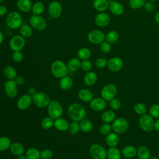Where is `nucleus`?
<instances>
[{
  "mask_svg": "<svg viewBox=\"0 0 159 159\" xmlns=\"http://www.w3.org/2000/svg\"><path fill=\"white\" fill-rule=\"evenodd\" d=\"M145 10L147 11V12H152L153 11L154 8H155V6H154V4H153V2H152V1H147L145 2L144 6H143Z\"/></svg>",
  "mask_w": 159,
  "mask_h": 159,
  "instance_id": "obj_53",
  "label": "nucleus"
},
{
  "mask_svg": "<svg viewBox=\"0 0 159 159\" xmlns=\"http://www.w3.org/2000/svg\"><path fill=\"white\" fill-rule=\"evenodd\" d=\"M73 84V81L72 78L68 75L60 79L59 87L62 90L67 91L70 89Z\"/></svg>",
  "mask_w": 159,
  "mask_h": 159,
  "instance_id": "obj_22",
  "label": "nucleus"
},
{
  "mask_svg": "<svg viewBox=\"0 0 159 159\" xmlns=\"http://www.w3.org/2000/svg\"><path fill=\"white\" fill-rule=\"evenodd\" d=\"M81 60L78 58H71L67 63V67L69 71L75 72L81 68Z\"/></svg>",
  "mask_w": 159,
  "mask_h": 159,
  "instance_id": "obj_29",
  "label": "nucleus"
},
{
  "mask_svg": "<svg viewBox=\"0 0 159 159\" xmlns=\"http://www.w3.org/2000/svg\"><path fill=\"white\" fill-rule=\"evenodd\" d=\"M149 159H159V158H157V157H152V158H150Z\"/></svg>",
  "mask_w": 159,
  "mask_h": 159,
  "instance_id": "obj_61",
  "label": "nucleus"
},
{
  "mask_svg": "<svg viewBox=\"0 0 159 159\" xmlns=\"http://www.w3.org/2000/svg\"><path fill=\"white\" fill-rule=\"evenodd\" d=\"M25 44V39L21 35H16L9 40V45L10 48L13 51H21Z\"/></svg>",
  "mask_w": 159,
  "mask_h": 159,
  "instance_id": "obj_11",
  "label": "nucleus"
},
{
  "mask_svg": "<svg viewBox=\"0 0 159 159\" xmlns=\"http://www.w3.org/2000/svg\"><path fill=\"white\" fill-rule=\"evenodd\" d=\"M116 114L114 111L111 110H107L104 111L101 116V119L103 122V123H112L116 117Z\"/></svg>",
  "mask_w": 159,
  "mask_h": 159,
  "instance_id": "obj_30",
  "label": "nucleus"
},
{
  "mask_svg": "<svg viewBox=\"0 0 159 159\" xmlns=\"http://www.w3.org/2000/svg\"><path fill=\"white\" fill-rule=\"evenodd\" d=\"M117 92V89L114 84H107L102 87L101 90V96L106 101H109L114 98Z\"/></svg>",
  "mask_w": 159,
  "mask_h": 159,
  "instance_id": "obj_9",
  "label": "nucleus"
},
{
  "mask_svg": "<svg viewBox=\"0 0 159 159\" xmlns=\"http://www.w3.org/2000/svg\"><path fill=\"white\" fill-rule=\"evenodd\" d=\"M134 111L137 114L142 116L143 114H146L147 107L143 104L141 102H138L134 105Z\"/></svg>",
  "mask_w": 159,
  "mask_h": 159,
  "instance_id": "obj_43",
  "label": "nucleus"
},
{
  "mask_svg": "<svg viewBox=\"0 0 159 159\" xmlns=\"http://www.w3.org/2000/svg\"><path fill=\"white\" fill-rule=\"evenodd\" d=\"M154 118L150 114H145L140 116L139 120V124L140 129L145 132H150L154 129Z\"/></svg>",
  "mask_w": 159,
  "mask_h": 159,
  "instance_id": "obj_5",
  "label": "nucleus"
},
{
  "mask_svg": "<svg viewBox=\"0 0 159 159\" xmlns=\"http://www.w3.org/2000/svg\"><path fill=\"white\" fill-rule=\"evenodd\" d=\"M19 29L20 35H21L24 38H29L31 37L33 34L32 27L27 24H22Z\"/></svg>",
  "mask_w": 159,
  "mask_h": 159,
  "instance_id": "obj_33",
  "label": "nucleus"
},
{
  "mask_svg": "<svg viewBox=\"0 0 159 159\" xmlns=\"http://www.w3.org/2000/svg\"><path fill=\"white\" fill-rule=\"evenodd\" d=\"M110 20V16L105 12L98 13L94 18V22L96 25L99 27H106L109 24Z\"/></svg>",
  "mask_w": 159,
  "mask_h": 159,
  "instance_id": "obj_17",
  "label": "nucleus"
},
{
  "mask_svg": "<svg viewBox=\"0 0 159 159\" xmlns=\"http://www.w3.org/2000/svg\"><path fill=\"white\" fill-rule=\"evenodd\" d=\"M27 159H40V151L37 148H30L25 152V155Z\"/></svg>",
  "mask_w": 159,
  "mask_h": 159,
  "instance_id": "obj_38",
  "label": "nucleus"
},
{
  "mask_svg": "<svg viewBox=\"0 0 159 159\" xmlns=\"http://www.w3.org/2000/svg\"><path fill=\"white\" fill-rule=\"evenodd\" d=\"M3 40H4V35L2 32V31L0 30V45L2 43Z\"/></svg>",
  "mask_w": 159,
  "mask_h": 159,
  "instance_id": "obj_59",
  "label": "nucleus"
},
{
  "mask_svg": "<svg viewBox=\"0 0 159 159\" xmlns=\"http://www.w3.org/2000/svg\"><path fill=\"white\" fill-rule=\"evenodd\" d=\"M81 68L83 71L85 72L90 71L92 68V64L91 61L88 60H82V61L81 62Z\"/></svg>",
  "mask_w": 159,
  "mask_h": 159,
  "instance_id": "obj_50",
  "label": "nucleus"
},
{
  "mask_svg": "<svg viewBox=\"0 0 159 159\" xmlns=\"http://www.w3.org/2000/svg\"><path fill=\"white\" fill-rule=\"evenodd\" d=\"M68 115L69 117L74 121L80 122L83 120L86 115V111L84 107L77 102L70 104L68 108Z\"/></svg>",
  "mask_w": 159,
  "mask_h": 159,
  "instance_id": "obj_1",
  "label": "nucleus"
},
{
  "mask_svg": "<svg viewBox=\"0 0 159 159\" xmlns=\"http://www.w3.org/2000/svg\"><path fill=\"white\" fill-rule=\"evenodd\" d=\"M69 125L70 123L68 122V121L66 119L62 118L61 117L54 120L53 126L56 129L59 131L65 132L68 130Z\"/></svg>",
  "mask_w": 159,
  "mask_h": 159,
  "instance_id": "obj_21",
  "label": "nucleus"
},
{
  "mask_svg": "<svg viewBox=\"0 0 159 159\" xmlns=\"http://www.w3.org/2000/svg\"><path fill=\"white\" fill-rule=\"evenodd\" d=\"M99 132L101 134L104 135H107L109 133H111L112 130V127L111 125L109 123H103L101 126L99 127Z\"/></svg>",
  "mask_w": 159,
  "mask_h": 159,
  "instance_id": "obj_45",
  "label": "nucleus"
},
{
  "mask_svg": "<svg viewBox=\"0 0 159 159\" xmlns=\"http://www.w3.org/2000/svg\"><path fill=\"white\" fill-rule=\"evenodd\" d=\"M12 60L17 63L20 62L23 59V53L21 51H14L12 55Z\"/></svg>",
  "mask_w": 159,
  "mask_h": 159,
  "instance_id": "obj_52",
  "label": "nucleus"
},
{
  "mask_svg": "<svg viewBox=\"0 0 159 159\" xmlns=\"http://www.w3.org/2000/svg\"><path fill=\"white\" fill-rule=\"evenodd\" d=\"M80 130L84 133H89L93 130V124L88 119H83L80 122Z\"/></svg>",
  "mask_w": 159,
  "mask_h": 159,
  "instance_id": "obj_36",
  "label": "nucleus"
},
{
  "mask_svg": "<svg viewBox=\"0 0 159 159\" xmlns=\"http://www.w3.org/2000/svg\"><path fill=\"white\" fill-rule=\"evenodd\" d=\"M9 150L12 154L17 157L23 155L25 152L24 147L22 144L17 142L11 143V145L9 147Z\"/></svg>",
  "mask_w": 159,
  "mask_h": 159,
  "instance_id": "obj_24",
  "label": "nucleus"
},
{
  "mask_svg": "<svg viewBox=\"0 0 159 159\" xmlns=\"http://www.w3.org/2000/svg\"><path fill=\"white\" fill-rule=\"evenodd\" d=\"M119 39V34L115 30H111L105 34V40L111 44L115 43Z\"/></svg>",
  "mask_w": 159,
  "mask_h": 159,
  "instance_id": "obj_32",
  "label": "nucleus"
},
{
  "mask_svg": "<svg viewBox=\"0 0 159 159\" xmlns=\"http://www.w3.org/2000/svg\"><path fill=\"white\" fill-rule=\"evenodd\" d=\"M45 11V5L40 1L35 2L32 4L31 11L34 15H41Z\"/></svg>",
  "mask_w": 159,
  "mask_h": 159,
  "instance_id": "obj_39",
  "label": "nucleus"
},
{
  "mask_svg": "<svg viewBox=\"0 0 159 159\" xmlns=\"http://www.w3.org/2000/svg\"><path fill=\"white\" fill-rule=\"evenodd\" d=\"M107 60L103 57H99L97 58L95 61V66L99 69L104 68L107 66Z\"/></svg>",
  "mask_w": 159,
  "mask_h": 159,
  "instance_id": "obj_49",
  "label": "nucleus"
},
{
  "mask_svg": "<svg viewBox=\"0 0 159 159\" xmlns=\"http://www.w3.org/2000/svg\"><path fill=\"white\" fill-rule=\"evenodd\" d=\"M79 99L84 102H89L93 98L94 94L93 92L87 88L81 89L78 93Z\"/></svg>",
  "mask_w": 159,
  "mask_h": 159,
  "instance_id": "obj_20",
  "label": "nucleus"
},
{
  "mask_svg": "<svg viewBox=\"0 0 159 159\" xmlns=\"http://www.w3.org/2000/svg\"><path fill=\"white\" fill-rule=\"evenodd\" d=\"M6 24L12 29H17L22 24V17L17 11H12L6 17Z\"/></svg>",
  "mask_w": 159,
  "mask_h": 159,
  "instance_id": "obj_4",
  "label": "nucleus"
},
{
  "mask_svg": "<svg viewBox=\"0 0 159 159\" xmlns=\"http://www.w3.org/2000/svg\"><path fill=\"white\" fill-rule=\"evenodd\" d=\"M107 1H109V2H111V1H113L114 0H107Z\"/></svg>",
  "mask_w": 159,
  "mask_h": 159,
  "instance_id": "obj_63",
  "label": "nucleus"
},
{
  "mask_svg": "<svg viewBox=\"0 0 159 159\" xmlns=\"http://www.w3.org/2000/svg\"><path fill=\"white\" fill-rule=\"evenodd\" d=\"M121 152L116 147H111L107 150V159H120Z\"/></svg>",
  "mask_w": 159,
  "mask_h": 159,
  "instance_id": "obj_31",
  "label": "nucleus"
},
{
  "mask_svg": "<svg viewBox=\"0 0 159 159\" xmlns=\"http://www.w3.org/2000/svg\"><path fill=\"white\" fill-rule=\"evenodd\" d=\"M89 107L94 111L100 112L106 108V102L102 98H93L89 102Z\"/></svg>",
  "mask_w": 159,
  "mask_h": 159,
  "instance_id": "obj_18",
  "label": "nucleus"
},
{
  "mask_svg": "<svg viewBox=\"0 0 159 159\" xmlns=\"http://www.w3.org/2000/svg\"><path fill=\"white\" fill-rule=\"evenodd\" d=\"M7 12V8L6 6L0 4V16H5Z\"/></svg>",
  "mask_w": 159,
  "mask_h": 159,
  "instance_id": "obj_55",
  "label": "nucleus"
},
{
  "mask_svg": "<svg viewBox=\"0 0 159 159\" xmlns=\"http://www.w3.org/2000/svg\"><path fill=\"white\" fill-rule=\"evenodd\" d=\"M32 103L37 107L43 109L47 107L51 100L49 96L45 92L37 91L32 96Z\"/></svg>",
  "mask_w": 159,
  "mask_h": 159,
  "instance_id": "obj_3",
  "label": "nucleus"
},
{
  "mask_svg": "<svg viewBox=\"0 0 159 159\" xmlns=\"http://www.w3.org/2000/svg\"><path fill=\"white\" fill-rule=\"evenodd\" d=\"M17 7L20 11L27 12L31 11L32 3L30 0H17Z\"/></svg>",
  "mask_w": 159,
  "mask_h": 159,
  "instance_id": "obj_28",
  "label": "nucleus"
},
{
  "mask_svg": "<svg viewBox=\"0 0 159 159\" xmlns=\"http://www.w3.org/2000/svg\"><path fill=\"white\" fill-rule=\"evenodd\" d=\"M149 114L153 118H159V104H153L150 107Z\"/></svg>",
  "mask_w": 159,
  "mask_h": 159,
  "instance_id": "obj_46",
  "label": "nucleus"
},
{
  "mask_svg": "<svg viewBox=\"0 0 159 159\" xmlns=\"http://www.w3.org/2000/svg\"><path fill=\"white\" fill-rule=\"evenodd\" d=\"M137 155L139 159H149L150 157V150L146 146H140L137 150Z\"/></svg>",
  "mask_w": 159,
  "mask_h": 159,
  "instance_id": "obj_34",
  "label": "nucleus"
},
{
  "mask_svg": "<svg viewBox=\"0 0 159 159\" xmlns=\"http://www.w3.org/2000/svg\"><path fill=\"white\" fill-rule=\"evenodd\" d=\"M48 116L54 120L61 117L63 113V109L61 104L57 101H51L47 106Z\"/></svg>",
  "mask_w": 159,
  "mask_h": 159,
  "instance_id": "obj_6",
  "label": "nucleus"
},
{
  "mask_svg": "<svg viewBox=\"0 0 159 159\" xmlns=\"http://www.w3.org/2000/svg\"><path fill=\"white\" fill-rule=\"evenodd\" d=\"M68 130H69L70 133L72 135L77 134L79 132V131L80 130L79 122L73 120L71 122H70L69 128H68Z\"/></svg>",
  "mask_w": 159,
  "mask_h": 159,
  "instance_id": "obj_44",
  "label": "nucleus"
},
{
  "mask_svg": "<svg viewBox=\"0 0 159 159\" xmlns=\"http://www.w3.org/2000/svg\"><path fill=\"white\" fill-rule=\"evenodd\" d=\"M112 130L117 134H121L126 132L129 127L128 120L122 117L116 118L111 124Z\"/></svg>",
  "mask_w": 159,
  "mask_h": 159,
  "instance_id": "obj_8",
  "label": "nucleus"
},
{
  "mask_svg": "<svg viewBox=\"0 0 159 159\" xmlns=\"http://www.w3.org/2000/svg\"><path fill=\"white\" fill-rule=\"evenodd\" d=\"M124 62L121 58L114 57L107 61V68L112 72H117L123 67Z\"/></svg>",
  "mask_w": 159,
  "mask_h": 159,
  "instance_id": "obj_14",
  "label": "nucleus"
},
{
  "mask_svg": "<svg viewBox=\"0 0 159 159\" xmlns=\"http://www.w3.org/2000/svg\"><path fill=\"white\" fill-rule=\"evenodd\" d=\"M146 2L145 0H129V6L134 10L143 7Z\"/></svg>",
  "mask_w": 159,
  "mask_h": 159,
  "instance_id": "obj_41",
  "label": "nucleus"
},
{
  "mask_svg": "<svg viewBox=\"0 0 159 159\" xmlns=\"http://www.w3.org/2000/svg\"><path fill=\"white\" fill-rule=\"evenodd\" d=\"M32 103V97L29 94L22 95L17 100V107L20 110H25L28 109Z\"/></svg>",
  "mask_w": 159,
  "mask_h": 159,
  "instance_id": "obj_16",
  "label": "nucleus"
},
{
  "mask_svg": "<svg viewBox=\"0 0 159 159\" xmlns=\"http://www.w3.org/2000/svg\"><path fill=\"white\" fill-rule=\"evenodd\" d=\"M109 106L112 110H118L121 107V102L117 98H113L109 101Z\"/></svg>",
  "mask_w": 159,
  "mask_h": 159,
  "instance_id": "obj_47",
  "label": "nucleus"
},
{
  "mask_svg": "<svg viewBox=\"0 0 159 159\" xmlns=\"http://www.w3.org/2000/svg\"><path fill=\"white\" fill-rule=\"evenodd\" d=\"M28 92H29V94L32 96H33L34 94H35L37 91L35 88L31 86V87H30V88L28 89Z\"/></svg>",
  "mask_w": 159,
  "mask_h": 159,
  "instance_id": "obj_56",
  "label": "nucleus"
},
{
  "mask_svg": "<svg viewBox=\"0 0 159 159\" xmlns=\"http://www.w3.org/2000/svg\"><path fill=\"white\" fill-rule=\"evenodd\" d=\"M50 71L52 75L57 78H61L67 76L69 72L67 65L63 61L57 60L54 61L50 66Z\"/></svg>",
  "mask_w": 159,
  "mask_h": 159,
  "instance_id": "obj_2",
  "label": "nucleus"
},
{
  "mask_svg": "<svg viewBox=\"0 0 159 159\" xmlns=\"http://www.w3.org/2000/svg\"><path fill=\"white\" fill-rule=\"evenodd\" d=\"M148 1H152V2H155V1H158V0H148Z\"/></svg>",
  "mask_w": 159,
  "mask_h": 159,
  "instance_id": "obj_62",
  "label": "nucleus"
},
{
  "mask_svg": "<svg viewBox=\"0 0 159 159\" xmlns=\"http://www.w3.org/2000/svg\"><path fill=\"white\" fill-rule=\"evenodd\" d=\"M54 119L50 117V116L46 117L43 119L41 122V126L43 129L45 130H48L51 129L53 126Z\"/></svg>",
  "mask_w": 159,
  "mask_h": 159,
  "instance_id": "obj_42",
  "label": "nucleus"
},
{
  "mask_svg": "<svg viewBox=\"0 0 159 159\" xmlns=\"http://www.w3.org/2000/svg\"><path fill=\"white\" fill-rule=\"evenodd\" d=\"M14 81H16V83L17 85H22L24 84V83L25 81V79L22 76L17 75L16 77V78L14 79Z\"/></svg>",
  "mask_w": 159,
  "mask_h": 159,
  "instance_id": "obj_54",
  "label": "nucleus"
},
{
  "mask_svg": "<svg viewBox=\"0 0 159 159\" xmlns=\"http://www.w3.org/2000/svg\"><path fill=\"white\" fill-rule=\"evenodd\" d=\"M105 141L107 145L109 147H116L119 143L120 139L117 134L115 132H111L106 135Z\"/></svg>",
  "mask_w": 159,
  "mask_h": 159,
  "instance_id": "obj_23",
  "label": "nucleus"
},
{
  "mask_svg": "<svg viewBox=\"0 0 159 159\" xmlns=\"http://www.w3.org/2000/svg\"><path fill=\"white\" fill-rule=\"evenodd\" d=\"M11 145L10 139L6 136L0 137V151H5L9 149Z\"/></svg>",
  "mask_w": 159,
  "mask_h": 159,
  "instance_id": "obj_40",
  "label": "nucleus"
},
{
  "mask_svg": "<svg viewBox=\"0 0 159 159\" xmlns=\"http://www.w3.org/2000/svg\"><path fill=\"white\" fill-rule=\"evenodd\" d=\"M89 153L93 159H106L107 158V150L102 145L98 143L91 145Z\"/></svg>",
  "mask_w": 159,
  "mask_h": 159,
  "instance_id": "obj_7",
  "label": "nucleus"
},
{
  "mask_svg": "<svg viewBox=\"0 0 159 159\" xmlns=\"http://www.w3.org/2000/svg\"><path fill=\"white\" fill-rule=\"evenodd\" d=\"M121 153L124 158L130 159L137 155V149L133 145H126L122 148Z\"/></svg>",
  "mask_w": 159,
  "mask_h": 159,
  "instance_id": "obj_25",
  "label": "nucleus"
},
{
  "mask_svg": "<svg viewBox=\"0 0 159 159\" xmlns=\"http://www.w3.org/2000/svg\"><path fill=\"white\" fill-rule=\"evenodd\" d=\"M4 89L6 96L9 98H14L17 95V84L14 80H8L4 85Z\"/></svg>",
  "mask_w": 159,
  "mask_h": 159,
  "instance_id": "obj_13",
  "label": "nucleus"
},
{
  "mask_svg": "<svg viewBox=\"0 0 159 159\" xmlns=\"http://www.w3.org/2000/svg\"><path fill=\"white\" fill-rule=\"evenodd\" d=\"M109 2L107 0H94L93 7L98 12H105L109 8Z\"/></svg>",
  "mask_w": 159,
  "mask_h": 159,
  "instance_id": "obj_26",
  "label": "nucleus"
},
{
  "mask_svg": "<svg viewBox=\"0 0 159 159\" xmlns=\"http://www.w3.org/2000/svg\"><path fill=\"white\" fill-rule=\"evenodd\" d=\"M17 159H27V158L26 156L23 154V155H20V156H18Z\"/></svg>",
  "mask_w": 159,
  "mask_h": 159,
  "instance_id": "obj_60",
  "label": "nucleus"
},
{
  "mask_svg": "<svg viewBox=\"0 0 159 159\" xmlns=\"http://www.w3.org/2000/svg\"><path fill=\"white\" fill-rule=\"evenodd\" d=\"M99 48L101 51L104 53H108L111 50V43L107 41H104L99 44Z\"/></svg>",
  "mask_w": 159,
  "mask_h": 159,
  "instance_id": "obj_48",
  "label": "nucleus"
},
{
  "mask_svg": "<svg viewBox=\"0 0 159 159\" xmlns=\"http://www.w3.org/2000/svg\"><path fill=\"white\" fill-rule=\"evenodd\" d=\"M77 56L80 60H88L91 56V51L89 48L82 47L78 50Z\"/></svg>",
  "mask_w": 159,
  "mask_h": 159,
  "instance_id": "obj_35",
  "label": "nucleus"
},
{
  "mask_svg": "<svg viewBox=\"0 0 159 159\" xmlns=\"http://www.w3.org/2000/svg\"><path fill=\"white\" fill-rule=\"evenodd\" d=\"M48 12L52 18L57 19L62 13V6L59 2L52 1L48 5Z\"/></svg>",
  "mask_w": 159,
  "mask_h": 159,
  "instance_id": "obj_15",
  "label": "nucleus"
},
{
  "mask_svg": "<svg viewBox=\"0 0 159 159\" xmlns=\"http://www.w3.org/2000/svg\"><path fill=\"white\" fill-rule=\"evenodd\" d=\"M84 83L87 86H93L94 85L98 80L97 74L93 71L86 72L84 76Z\"/></svg>",
  "mask_w": 159,
  "mask_h": 159,
  "instance_id": "obj_27",
  "label": "nucleus"
},
{
  "mask_svg": "<svg viewBox=\"0 0 159 159\" xmlns=\"http://www.w3.org/2000/svg\"><path fill=\"white\" fill-rule=\"evenodd\" d=\"M53 157V152L48 148L40 151V158L42 159H51Z\"/></svg>",
  "mask_w": 159,
  "mask_h": 159,
  "instance_id": "obj_51",
  "label": "nucleus"
},
{
  "mask_svg": "<svg viewBox=\"0 0 159 159\" xmlns=\"http://www.w3.org/2000/svg\"><path fill=\"white\" fill-rule=\"evenodd\" d=\"M154 129H155L157 132H159V118H158V119L155 121Z\"/></svg>",
  "mask_w": 159,
  "mask_h": 159,
  "instance_id": "obj_57",
  "label": "nucleus"
},
{
  "mask_svg": "<svg viewBox=\"0 0 159 159\" xmlns=\"http://www.w3.org/2000/svg\"><path fill=\"white\" fill-rule=\"evenodd\" d=\"M2 1H3V0H0V4L2 2Z\"/></svg>",
  "mask_w": 159,
  "mask_h": 159,
  "instance_id": "obj_64",
  "label": "nucleus"
},
{
  "mask_svg": "<svg viewBox=\"0 0 159 159\" xmlns=\"http://www.w3.org/2000/svg\"><path fill=\"white\" fill-rule=\"evenodd\" d=\"M87 38L89 42L93 44H100L105 40V34L100 30L93 29L89 32Z\"/></svg>",
  "mask_w": 159,
  "mask_h": 159,
  "instance_id": "obj_12",
  "label": "nucleus"
},
{
  "mask_svg": "<svg viewBox=\"0 0 159 159\" xmlns=\"http://www.w3.org/2000/svg\"><path fill=\"white\" fill-rule=\"evenodd\" d=\"M154 19H155V22H156L158 24H159V11L157 12L155 14V17H154Z\"/></svg>",
  "mask_w": 159,
  "mask_h": 159,
  "instance_id": "obj_58",
  "label": "nucleus"
},
{
  "mask_svg": "<svg viewBox=\"0 0 159 159\" xmlns=\"http://www.w3.org/2000/svg\"><path fill=\"white\" fill-rule=\"evenodd\" d=\"M29 24L32 29L39 31L43 30L47 27V21L40 15L31 16L29 19Z\"/></svg>",
  "mask_w": 159,
  "mask_h": 159,
  "instance_id": "obj_10",
  "label": "nucleus"
},
{
  "mask_svg": "<svg viewBox=\"0 0 159 159\" xmlns=\"http://www.w3.org/2000/svg\"><path fill=\"white\" fill-rule=\"evenodd\" d=\"M5 77L8 80H14L17 75L16 69L12 66H6L3 70Z\"/></svg>",
  "mask_w": 159,
  "mask_h": 159,
  "instance_id": "obj_37",
  "label": "nucleus"
},
{
  "mask_svg": "<svg viewBox=\"0 0 159 159\" xmlns=\"http://www.w3.org/2000/svg\"><path fill=\"white\" fill-rule=\"evenodd\" d=\"M108 9L112 14L117 16L122 15L124 12V6L120 2L115 1L109 2Z\"/></svg>",
  "mask_w": 159,
  "mask_h": 159,
  "instance_id": "obj_19",
  "label": "nucleus"
}]
</instances>
